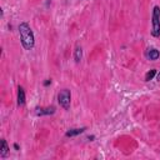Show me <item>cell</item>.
Here are the masks:
<instances>
[{
  "mask_svg": "<svg viewBox=\"0 0 160 160\" xmlns=\"http://www.w3.org/2000/svg\"><path fill=\"white\" fill-rule=\"evenodd\" d=\"M19 34H20V40H21L24 49H26V50L32 49L35 45V40H34L32 30L30 29L28 22H21L19 25Z\"/></svg>",
  "mask_w": 160,
  "mask_h": 160,
  "instance_id": "6da1fadb",
  "label": "cell"
},
{
  "mask_svg": "<svg viewBox=\"0 0 160 160\" xmlns=\"http://www.w3.org/2000/svg\"><path fill=\"white\" fill-rule=\"evenodd\" d=\"M151 35L158 38L160 36V8L159 6H154L152 10V30H151Z\"/></svg>",
  "mask_w": 160,
  "mask_h": 160,
  "instance_id": "7a4b0ae2",
  "label": "cell"
},
{
  "mask_svg": "<svg viewBox=\"0 0 160 160\" xmlns=\"http://www.w3.org/2000/svg\"><path fill=\"white\" fill-rule=\"evenodd\" d=\"M70 100H71L70 90L64 89V90H61V91L58 94V101H59V104H60L65 110H68V109L70 108Z\"/></svg>",
  "mask_w": 160,
  "mask_h": 160,
  "instance_id": "3957f363",
  "label": "cell"
},
{
  "mask_svg": "<svg viewBox=\"0 0 160 160\" xmlns=\"http://www.w3.org/2000/svg\"><path fill=\"white\" fill-rule=\"evenodd\" d=\"M36 115H51L55 112V106H48V108H36Z\"/></svg>",
  "mask_w": 160,
  "mask_h": 160,
  "instance_id": "277c9868",
  "label": "cell"
},
{
  "mask_svg": "<svg viewBox=\"0 0 160 160\" xmlns=\"http://www.w3.org/2000/svg\"><path fill=\"white\" fill-rule=\"evenodd\" d=\"M24 104H25V91L22 86H19L18 88V105L22 106Z\"/></svg>",
  "mask_w": 160,
  "mask_h": 160,
  "instance_id": "5b68a950",
  "label": "cell"
},
{
  "mask_svg": "<svg viewBox=\"0 0 160 160\" xmlns=\"http://www.w3.org/2000/svg\"><path fill=\"white\" fill-rule=\"evenodd\" d=\"M159 56H160V52H159L156 49H150V50L148 51V58H149L150 60H158Z\"/></svg>",
  "mask_w": 160,
  "mask_h": 160,
  "instance_id": "8992f818",
  "label": "cell"
},
{
  "mask_svg": "<svg viewBox=\"0 0 160 160\" xmlns=\"http://www.w3.org/2000/svg\"><path fill=\"white\" fill-rule=\"evenodd\" d=\"M9 152V148H8V144H6V140H1V150H0V156L1 158H5Z\"/></svg>",
  "mask_w": 160,
  "mask_h": 160,
  "instance_id": "52a82bcc",
  "label": "cell"
},
{
  "mask_svg": "<svg viewBox=\"0 0 160 160\" xmlns=\"http://www.w3.org/2000/svg\"><path fill=\"white\" fill-rule=\"evenodd\" d=\"M84 130H85V128H81V129H71V130L66 131V134H65V135H66L68 138H71V136H75V135L81 134Z\"/></svg>",
  "mask_w": 160,
  "mask_h": 160,
  "instance_id": "ba28073f",
  "label": "cell"
},
{
  "mask_svg": "<svg viewBox=\"0 0 160 160\" xmlns=\"http://www.w3.org/2000/svg\"><path fill=\"white\" fill-rule=\"evenodd\" d=\"M81 58H82V49H81L80 46H76L75 52H74V59H75L76 62H80Z\"/></svg>",
  "mask_w": 160,
  "mask_h": 160,
  "instance_id": "9c48e42d",
  "label": "cell"
},
{
  "mask_svg": "<svg viewBox=\"0 0 160 160\" xmlns=\"http://www.w3.org/2000/svg\"><path fill=\"white\" fill-rule=\"evenodd\" d=\"M155 75H156V70H155V69H152V70L148 71V72H146V75H145V81H150Z\"/></svg>",
  "mask_w": 160,
  "mask_h": 160,
  "instance_id": "30bf717a",
  "label": "cell"
},
{
  "mask_svg": "<svg viewBox=\"0 0 160 160\" xmlns=\"http://www.w3.org/2000/svg\"><path fill=\"white\" fill-rule=\"evenodd\" d=\"M50 82H51V80H46V81L44 82V85H45V86H48V85H49Z\"/></svg>",
  "mask_w": 160,
  "mask_h": 160,
  "instance_id": "8fae6325",
  "label": "cell"
},
{
  "mask_svg": "<svg viewBox=\"0 0 160 160\" xmlns=\"http://www.w3.org/2000/svg\"><path fill=\"white\" fill-rule=\"evenodd\" d=\"M14 148H15V150H19V145L18 144H14Z\"/></svg>",
  "mask_w": 160,
  "mask_h": 160,
  "instance_id": "7c38bea8",
  "label": "cell"
},
{
  "mask_svg": "<svg viewBox=\"0 0 160 160\" xmlns=\"http://www.w3.org/2000/svg\"><path fill=\"white\" fill-rule=\"evenodd\" d=\"M156 80H159V81H160V72L156 75Z\"/></svg>",
  "mask_w": 160,
  "mask_h": 160,
  "instance_id": "4fadbf2b",
  "label": "cell"
}]
</instances>
